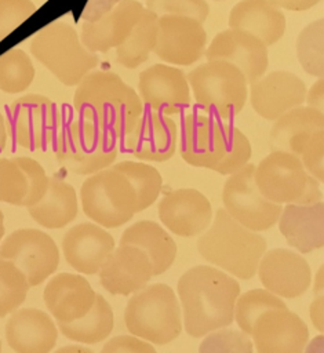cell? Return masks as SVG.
Returning a JSON list of instances; mask_svg holds the SVG:
<instances>
[{
  "mask_svg": "<svg viewBox=\"0 0 324 353\" xmlns=\"http://www.w3.org/2000/svg\"><path fill=\"white\" fill-rule=\"evenodd\" d=\"M79 119L112 138L124 139L143 113L138 92L116 72L94 70L81 79L73 94Z\"/></svg>",
  "mask_w": 324,
  "mask_h": 353,
  "instance_id": "1",
  "label": "cell"
},
{
  "mask_svg": "<svg viewBox=\"0 0 324 353\" xmlns=\"http://www.w3.org/2000/svg\"><path fill=\"white\" fill-rule=\"evenodd\" d=\"M178 294L183 306L185 330L190 336L200 338L233 323L240 284L216 268L199 265L181 276Z\"/></svg>",
  "mask_w": 324,
  "mask_h": 353,
  "instance_id": "2",
  "label": "cell"
},
{
  "mask_svg": "<svg viewBox=\"0 0 324 353\" xmlns=\"http://www.w3.org/2000/svg\"><path fill=\"white\" fill-rule=\"evenodd\" d=\"M200 255L239 279L248 280L256 273L266 251V240L218 208L211 226L197 239Z\"/></svg>",
  "mask_w": 324,
  "mask_h": 353,
  "instance_id": "3",
  "label": "cell"
},
{
  "mask_svg": "<svg viewBox=\"0 0 324 353\" xmlns=\"http://www.w3.org/2000/svg\"><path fill=\"white\" fill-rule=\"evenodd\" d=\"M29 48L30 54L66 87L77 85L99 63L97 54L81 44L77 30L63 21H54L39 29Z\"/></svg>",
  "mask_w": 324,
  "mask_h": 353,
  "instance_id": "4",
  "label": "cell"
},
{
  "mask_svg": "<svg viewBox=\"0 0 324 353\" xmlns=\"http://www.w3.org/2000/svg\"><path fill=\"white\" fill-rule=\"evenodd\" d=\"M186 80L199 108L216 120L237 116L248 98L244 74L222 59L199 65L186 74Z\"/></svg>",
  "mask_w": 324,
  "mask_h": 353,
  "instance_id": "5",
  "label": "cell"
},
{
  "mask_svg": "<svg viewBox=\"0 0 324 353\" xmlns=\"http://www.w3.org/2000/svg\"><path fill=\"white\" fill-rule=\"evenodd\" d=\"M124 323L132 335L165 345L182 331L181 307L172 288L164 283L143 287L134 294L124 310Z\"/></svg>",
  "mask_w": 324,
  "mask_h": 353,
  "instance_id": "6",
  "label": "cell"
},
{
  "mask_svg": "<svg viewBox=\"0 0 324 353\" xmlns=\"http://www.w3.org/2000/svg\"><path fill=\"white\" fill-rule=\"evenodd\" d=\"M57 163L77 175H92L114 164L119 154L117 141L91 123L73 119L61 127L55 142Z\"/></svg>",
  "mask_w": 324,
  "mask_h": 353,
  "instance_id": "7",
  "label": "cell"
},
{
  "mask_svg": "<svg viewBox=\"0 0 324 353\" xmlns=\"http://www.w3.org/2000/svg\"><path fill=\"white\" fill-rule=\"evenodd\" d=\"M254 181L261 194L276 204H313L321 201L320 182L305 170L301 159L272 150L255 165Z\"/></svg>",
  "mask_w": 324,
  "mask_h": 353,
  "instance_id": "8",
  "label": "cell"
},
{
  "mask_svg": "<svg viewBox=\"0 0 324 353\" xmlns=\"http://www.w3.org/2000/svg\"><path fill=\"white\" fill-rule=\"evenodd\" d=\"M84 214L103 228H119L136 212V196L128 179L117 170H101L81 183Z\"/></svg>",
  "mask_w": 324,
  "mask_h": 353,
  "instance_id": "9",
  "label": "cell"
},
{
  "mask_svg": "<svg viewBox=\"0 0 324 353\" xmlns=\"http://www.w3.org/2000/svg\"><path fill=\"white\" fill-rule=\"evenodd\" d=\"M8 135L28 150H45L54 145L62 127V116L50 98L26 94L14 99L6 113Z\"/></svg>",
  "mask_w": 324,
  "mask_h": 353,
  "instance_id": "10",
  "label": "cell"
},
{
  "mask_svg": "<svg viewBox=\"0 0 324 353\" xmlns=\"http://www.w3.org/2000/svg\"><path fill=\"white\" fill-rule=\"evenodd\" d=\"M255 164L248 163L229 175L222 189L223 210L251 232L270 229L280 218L283 207L265 199L254 181Z\"/></svg>",
  "mask_w": 324,
  "mask_h": 353,
  "instance_id": "11",
  "label": "cell"
},
{
  "mask_svg": "<svg viewBox=\"0 0 324 353\" xmlns=\"http://www.w3.org/2000/svg\"><path fill=\"white\" fill-rule=\"evenodd\" d=\"M0 259L12 262L26 277L29 287L41 284L59 263V251L52 237L39 229H18L0 245Z\"/></svg>",
  "mask_w": 324,
  "mask_h": 353,
  "instance_id": "12",
  "label": "cell"
},
{
  "mask_svg": "<svg viewBox=\"0 0 324 353\" xmlns=\"http://www.w3.org/2000/svg\"><path fill=\"white\" fill-rule=\"evenodd\" d=\"M138 95L143 106L164 116L179 114L192 102L186 74L165 63L150 65L139 73Z\"/></svg>",
  "mask_w": 324,
  "mask_h": 353,
  "instance_id": "13",
  "label": "cell"
},
{
  "mask_svg": "<svg viewBox=\"0 0 324 353\" xmlns=\"http://www.w3.org/2000/svg\"><path fill=\"white\" fill-rule=\"evenodd\" d=\"M207 32L203 23L189 17L164 15L157 18L156 57L167 63L189 66L205 52Z\"/></svg>",
  "mask_w": 324,
  "mask_h": 353,
  "instance_id": "14",
  "label": "cell"
},
{
  "mask_svg": "<svg viewBox=\"0 0 324 353\" xmlns=\"http://www.w3.org/2000/svg\"><path fill=\"white\" fill-rule=\"evenodd\" d=\"M178 139L182 160L193 167L212 170L223 157L222 123L204 112H192L182 119Z\"/></svg>",
  "mask_w": 324,
  "mask_h": 353,
  "instance_id": "15",
  "label": "cell"
},
{
  "mask_svg": "<svg viewBox=\"0 0 324 353\" xmlns=\"http://www.w3.org/2000/svg\"><path fill=\"white\" fill-rule=\"evenodd\" d=\"M258 353H303L309 339L305 321L287 307L262 312L251 327Z\"/></svg>",
  "mask_w": 324,
  "mask_h": 353,
  "instance_id": "16",
  "label": "cell"
},
{
  "mask_svg": "<svg viewBox=\"0 0 324 353\" xmlns=\"http://www.w3.org/2000/svg\"><path fill=\"white\" fill-rule=\"evenodd\" d=\"M207 61L222 59L234 65L251 84L261 79L269 65L267 47L248 32L226 29L214 36L205 48Z\"/></svg>",
  "mask_w": 324,
  "mask_h": 353,
  "instance_id": "17",
  "label": "cell"
},
{
  "mask_svg": "<svg viewBox=\"0 0 324 353\" xmlns=\"http://www.w3.org/2000/svg\"><path fill=\"white\" fill-rule=\"evenodd\" d=\"M306 90L305 81L295 73L273 70L251 83L250 102L262 119L274 121L285 112L301 106Z\"/></svg>",
  "mask_w": 324,
  "mask_h": 353,
  "instance_id": "18",
  "label": "cell"
},
{
  "mask_svg": "<svg viewBox=\"0 0 324 353\" xmlns=\"http://www.w3.org/2000/svg\"><path fill=\"white\" fill-rule=\"evenodd\" d=\"M161 223L174 234L193 237L203 233L212 221L210 200L193 188L175 189L164 194L157 205Z\"/></svg>",
  "mask_w": 324,
  "mask_h": 353,
  "instance_id": "19",
  "label": "cell"
},
{
  "mask_svg": "<svg viewBox=\"0 0 324 353\" xmlns=\"http://www.w3.org/2000/svg\"><path fill=\"white\" fill-rule=\"evenodd\" d=\"M145 7L136 0H121L94 22H83L80 41L92 54H106L121 47L132 33Z\"/></svg>",
  "mask_w": 324,
  "mask_h": 353,
  "instance_id": "20",
  "label": "cell"
},
{
  "mask_svg": "<svg viewBox=\"0 0 324 353\" xmlns=\"http://www.w3.org/2000/svg\"><path fill=\"white\" fill-rule=\"evenodd\" d=\"M124 146L138 160L163 163L178 146V125L170 116L143 112L135 128L124 138Z\"/></svg>",
  "mask_w": 324,
  "mask_h": 353,
  "instance_id": "21",
  "label": "cell"
},
{
  "mask_svg": "<svg viewBox=\"0 0 324 353\" xmlns=\"http://www.w3.org/2000/svg\"><path fill=\"white\" fill-rule=\"evenodd\" d=\"M98 272L102 287L113 295L136 292L153 277V266L146 252L130 244L113 250Z\"/></svg>",
  "mask_w": 324,
  "mask_h": 353,
  "instance_id": "22",
  "label": "cell"
},
{
  "mask_svg": "<svg viewBox=\"0 0 324 353\" xmlns=\"http://www.w3.org/2000/svg\"><path fill=\"white\" fill-rule=\"evenodd\" d=\"M262 256L258 273L269 292L292 299L309 288L312 273L302 255L287 248H273Z\"/></svg>",
  "mask_w": 324,
  "mask_h": 353,
  "instance_id": "23",
  "label": "cell"
},
{
  "mask_svg": "<svg viewBox=\"0 0 324 353\" xmlns=\"http://www.w3.org/2000/svg\"><path fill=\"white\" fill-rule=\"evenodd\" d=\"M113 250L114 239L112 234L90 222L70 228L62 239L66 262L84 274H95Z\"/></svg>",
  "mask_w": 324,
  "mask_h": 353,
  "instance_id": "24",
  "label": "cell"
},
{
  "mask_svg": "<svg viewBox=\"0 0 324 353\" xmlns=\"http://www.w3.org/2000/svg\"><path fill=\"white\" fill-rule=\"evenodd\" d=\"M97 292L79 274L59 273L44 288V303L57 323H70L84 317L95 302Z\"/></svg>",
  "mask_w": 324,
  "mask_h": 353,
  "instance_id": "25",
  "label": "cell"
},
{
  "mask_svg": "<svg viewBox=\"0 0 324 353\" xmlns=\"http://www.w3.org/2000/svg\"><path fill=\"white\" fill-rule=\"evenodd\" d=\"M57 336L58 330L51 317L34 307L14 312L6 324V338L15 353H50Z\"/></svg>",
  "mask_w": 324,
  "mask_h": 353,
  "instance_id": "26",
  "label": "cell"
},
{
  "mask_svg": "<svg viewBox=\"0 0 324 353\" xmlns=\"http://www.w3.org/2000/svg\"><path fill=\"white\" fill-rule=\"evenodd\" d=\"M280 233L302 254L324 244V204H285L279 218Z\"/></svg>",
  "mask_w": 324,
  "mask_h": 353,
  "instance_id": "27",
  "label": "cell"
},
{
  "mask_svg": "<svg viewBox=\"0 0 324 353\" xmlns=\"http://www.w3.org/2000/svg\"><path fill=\"white\" fill-rule=\"evenodd\" d=\"M230 29L248 32L266 47L276 44L285 33V15L270 0H240L229 12Z\"/></svg>",
  "mask_w": 324,
  "mask_h": 353,
  "instance_id": "28",
  "label": "cell"
},
{
  "mask_svg": "<svg viewBox=\"0 0 324 353\" xmlns=\"http://www.w3.org/2000/svg\"><path fill=\"white\" fill-rule=\"evenodd\" d=\"M324 130V113L306 105L296 106L273 121L269 143L273 150L301 156L309 138Z\"/></svg>",
  "mask_w": 324,
  "mask_h": 353,
  "instance_id": "29",
  "label": "cell"
},
{
  "mask_svg": "<svg viewBox=\"0 0 324 353\" xmlns=\"http://www.w3.org/2000/svg\"><path fill=\"white\" fill-rule=\"evenodd\" d=\"M124 244L136 245L146 252L153 266V276L164 273L175 261L174 239L154 221L143 219L128 226L120 237V245Z\"/></svg>",
  "mask_w": 324,
  "mask_h": 353,
  "instance_id": "30",
  "label": "cell"
},
{
  "mask_svg": "<svg viewBox=\"0 0 324 353\" xmlns=\"http://www.w3.org/2000/svg\"><path fill=\"white\" fill-rule=\"evenodd\" d=\"M77 194L72 185L58 176L48 178V186L43 197L28 207L29 215L47 229H61L77 215Z\"/></svg>",
  "mask_w": 324,
  "mask_h": 353,
  "instance_id": "31",
  "label": "cell"
},
{
  "mask_svg": "<svg viewBox=\"0 0 324 353\" xmlns=\"http://www.w3.org/2000/svg\"><path fill=\"white\" fill-rule=\"evenodd\" d=\"M59 331L69 339L83 343H98L106 339L113 330V312L108 301L95 295L91 310L81 319L70 323H57Z\"/></svg>",
  "mask_w": 324,
  "mask_h": 353,
  "instance_id": "32",
  "label": "cell"
},
{
  "mask_svg": "<svg viewBox=\"0 0 324 353\" xmlns=\"http://www.w3.org/2000/svg\"><path fill=\"white\" fill-rule=\"evenodd\" d=\"M157 18L152 11L143 10L128 40L114 50L116 59L121 66L135 69L148 61L157 40Z\"/></svg>",
  "mask_w": 324,
  "mask_h": 353,
  "instance_id": "33",
  "label": "cell"
},
{
  "mask_svg": "<svg viewBox=\"0 0 324 353\" xmlns=\"http://www.w3.org/2000/svg\"><path fill=\"white\" fill-rule=\"evenodd\" d=\"M112 168L120 171L131 183L136 196V212L146 210L157 200L163 188V176L157 168L132 160L116 163Z\"/></svg>",
  "mask_w": 324,
  "mask_h": 353,
  "instance_id": "34",
  "label": "cell"
},
{
  "mask_svg": "<svg viewBox=\"0 0 324 353\" xmlns=\"http://www.w3.org/2000/svg\"><path fill=\"white\" fill-rule=\"evenodd\" d=\"M34 65L21 48H11L0 55V90L19 94L30 87L34 79Z\"/></svg>",
  "mask_w": 324,
  "mask_h": 353,
  "instance_id": "35",
  "label": "cell"
},
{
  "mask_svg": "<svg viewBox=\"0 0 324 353\" xmlns=\"http://www.w3.org/2000/svg\"><path fill=\"white\" fill-rule=\"evenodd\" d=\"M296 57L302 69L318 79L324 74V21L306 25L296 37Z\"/></svg>",
  "mask_w": 324,
  "mask_h": 353,
  "instance_id": "36",
  "label": "cell"
},
{
  "mask_svg": "<svg viewBox=\"0 0 324 353\" xmlns=\"http://www.w3.org/2000/svg\"><path fill=\"white\" fill-rule=\"evenodd\" d=\"M225 153L212 171L221 175H232L247 165L252 156V146L245 134L232 124L222 123Z\"/></svg>",
  "mask_w": 324,
  "mask_h": 353,
  "instance_id": "37",
  "label": "cell"
},
{
  "mask_svg": "<svg viewBox=\"0 0 324 353\" xmlns=\"http://www.w3.org/2000/svg\"><path fill=\"white\" fill-rule=\"evenodd\" d=\"M234 307V317L245 335L251 334V327L255 319L265 310L276 309V307H287V305L274 294L267 290L255 288L244 292L237 299Z\"/></svg>",
  "mask_w": 324,
  "mask_h": 353,
  "instance_id": "38",
  "label": "cell"
},
{
  "mask_svg": "<svg viewBox=\"0 0 324 353\" xmlns=\"http://www.w3.org/2000/svg\"><path fill=\"white\" fill-rule=\"evenodd\" d=\"M29 283L10 261L0 259V317L15 312L25 301Z\"/></svg>",
  "mask_w": 324,
  "mask_h": 353,
  "instance_id": "39",
  "label": "cell"
},
{
  "mask_svg": "<svg viewBox=\"0 0 324 353\" xmlns=\"http://www.w3.org/2000/svg\"><path fill=\"white\" fill-rule=\"evenodd\" d=\"M28 181L14 159L0 157V201L25 207L28 199Z\"/></svg>",
  "mask_w": 324,
  "mask_h": 353,
  "instance_id": "40",
  "label": "cell"
},
{
  "mask_svg": "<svg viewBox=\"0 0 324 353\" xmlns=\"http://www.w3.org/2000/svg\"><path fill=\"white\" fill-rule=\"evenodd\" d=\"M199 353H252V342L241 331L223 328L207 335L199 346Z\"/></svg>",
  "mask_w": 324,
  "mask_h": 353,
  "instance_id": "41",
  "label": "cell"
},
{
  "mask_svg": "<svg viewBox=\"0 0 324 353\" xmlns=\"http://www.w3.org/2000/svg\"><path fill=\"white\" fill-rule=\"evenodd\" d=\"M143 7L157 17H189L200 23L210 15V6L205 0H145Z\"/></svg>",
  "mask_w": 324,
  "mask_h": 353,
  "instance_id": "42",
  "label": "cell"
},
{
  "mask_svg": "<svg viewBox=\"0 0 324 353\" xmlns=\"http://www.w3.org/2000/svg\"><path fill=\"white\" fill-rule=\"evenodd\" d=\"M37 11L32 0H0V41Z\"/></svg>",
  "mask_w": 324,
  "mask_h": 353,
  "instance_id": "43",
  "label": "cell"
},
{
  "mask_svg": "<svg viewBox=\"0 0 324 353\" xmlns=\"http://www.w3.org/2000/svg\"><path fill=\"white\" fill-rule=\"evenodd\" d=\"M14 161L21 167V170L26 175L29 192H28L25 207L28 208L36 204L43 197V194L47 190L50 176H47L44 168L34 159H30L26 156H18V157H14Z\"/></svg>",
  "mask_w": 324,
  "mask_h": 353,
  "instance_id": "44",
  "label": "cell"
},
{
  "mask_svg": "<svg viewBox=\"0 0 324 353\" xmlns=\"http://www.w3.org/2000/svg\"><path fill=\"white\" fill-rule=\"evenodd\" d=\"M305 170L316 181H324V130L313 134L299 156Z\"/></svg>",
  "mask_w": 324,
  "mask_h": 353,
  "instance_id": "45",
  "label": "cell"
},
{
  "mask_svg": "<svg viewBox=\"0 0 324 353\" xmlns=\"http://www.w3.org/2000/svg\"><path fill=\"white\" fill-rule=\"evenodd\" d=\"M101 353H156V350L149 342L130 335H119L109 339Z\"/></svg>",
  "mask_w": 324,
  "mask_h": 353,
  "instance_id": "46",
  "label": "cell"
},
{
  "mask_svg": "<svg viewBox=\"0 0 324 353\" xmlns=\"http://www.w3.org/2000/svg\"><path fill=\"white\" fill-rule=\"evenodd\" d=\"M121 0H77L74 17L77 21L94 22L108 14Z\"/></svg>",
  "mask_w": 324,
  "mask_h": 353,
  "instance_id": "47",
  "label": "cell"
},
{
  "mask_svg": "<svg viewBox=\"0 0 324 353\" xmlns=\"http://www.w3.org/2000/svg\"><path fill=\"white\" fill-rule=\"evenodd\" d=\"M305 101L307 103L306 106L323 112L324 109V80L323 79H318L312 84L309 90H306Z\"/></svg>",
  "mask_w": 324,
  "mask_h": 353,
  "instance_id": "48",
  "label": "cell"
},
{
  "mask_svg": "<svg viewBox=\"0 0 324 353\" xmlns=\"http://www.w3.org/2000/svg\"><path fill=\"white\" fill-rule=\"evenodd\" d=\"M280 10L288 11H306L317 6L321 0H270Z\"/></svg>",
  "mask_w": 324,
  "mask_h": 353,
  "instance_id": "49",
  "label": "cell"
},
{
  "mask_svg": "<svg viewBox=\"0 0 324 353\" xmlns=\"http://www.w3.org/2000/svg\"><path fill=\"white\" fill-rule=\"evenodd\" d=\"M54 353H94V352L91 349H88V347L81 346V345H68V346L59 347Z\"/></svg>",
  "mask_w": 324,
  "mask_h": 353,
  "instance_id": "50",
  "label": "cell"
},
{
  "mask_svg": "<svg viewBox=\"0 0 324 353\" xmlns=\"http://www.w3.org/2000/svg\"><path fill=\"white\" fill-rule=\"evenodd\" d=\"M323 347H324V338L323 335H318L313 338V341L309 343L306 353H323Z\"/></svg>",
  "mask_w": 324,
  "mask_h": 353,
  "instance_id": "51",
  "label": "cell"
},
{
  "mask_svg": "<svg viewBox=\"0 0 324 353\" xmlns=\"http://www.w3.org/2000/svg\"><path fill=\"white\" fill-rule=\"evenodd\" d=\"M7 137H8V132H7V125H6V119L3 116V113L0 112V153L6 149L7 146Z\"/></svg>",
  "mask_w": 324,
  "mask_h": 353,
  "instance_id": "52",
  "label": "cell"
},
{
  "mask_svg": "<svg viewBox=\"0 0 324 353\" xmlns=\"http://www.w3.org/2000/svg\"><path fill=\"white\" fill-rule=\"evenodd\" d=\"M3 236H4V215H3V211L0 210V240Z\"/></svg>",
  "mask_w": 324,
  "mask_h": 353,
  "instance_id": "53",
  "label": "cell"
},
{
  "mask_svg": "<svg viewBox=\"0 0 324 353\" xmlns=\"http://www.w3.org/2000/svg\"><path fill=\"white\" fill-rule=\"evenodd\" d=\"M0 353H1V341H0Z\"/></svg>",
  "mask_w": 324,
  "mask_h": 353,
  "instance_id": "54",
  "label": "cell"
}]
</instances>
